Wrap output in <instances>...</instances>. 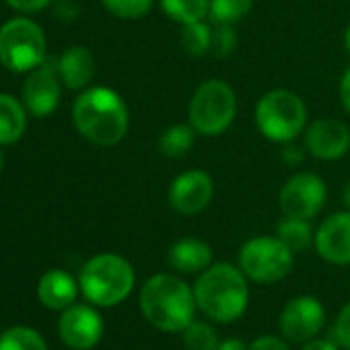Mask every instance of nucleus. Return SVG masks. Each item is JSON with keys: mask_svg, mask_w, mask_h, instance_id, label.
<instances>
[{"mask_svg": "<svg viewBox=\"0 0 350 350\" xmlns=\"http://www.w3.org/2000/svg\"><path fill=\"white\" fill-rule=\"evenodd\" d=\"M336 340L340 346H344L346 350H350V303L344 305V309L340 311L338 319H336Z\"/></svg>", "mask_w": 350, "mask_h": 350, "instance_id": "nucleus-29", "label": "nucleus"}, {"mask_svg": "<svg viewBox=\"0 0 350 350\" xmlns=\"http://www.w3.org/2000/svg\"><path fill=\"white\" fill-rule=\"evenodd\" d=\"M60 101V83L52 66H38L25 81L23 105L36 118L50 116Z\"/></svg>", "mask_w": 350, "mask_h": 350, "instance_id": "nucleus-15", "label": "nucleus"}, {"mask_svg": "<svg viewBox=\"0 0 350 350\" xmlns=\"http://www.w3.org/2000/svg\"><path fill=\"white\" fill-rule=\"evenodd\" d=\"M101 3L111 15L120 19H140L152 7V0H101Z\"/></svg>", "mask_w": 350, "mask_h": 350, "instance_id": "nucleus-27", "label": "nucleus"}, {"mask_svg": "<svg viewBox=\"0 0 350 350\" xmlns=\"http://www.w3.org/2000/svg\"><path fill=\"white\" fill-rule=\"evenodd\" d=\"M344 42H346V50L350 52V25H348V29H346V38H344Z\"/></svg>", "mask_w": 350, "mask_h": 350, "instance_id": "nucleus-37", "label": "nucleus"}, {"mask_svg": "<svg viewBox=\"0 0 350 350\" xmlns=\"http://www.w3.org/2000/svg\"><path fill=\"white\" fill-rule=\"evenodd\" d=\"M340 99H342L344 109L350 113V68L344 72V77L340 81Z\"/></svg>", "mask_w": 350, "mask_h": 350, "instance_id": "nucleus-32", "label": "nucleus"}, {"mask_svg": "<svg viewBox=\"0 0 350 350\" xmlns=\"http://www.w3.org/2000/svg\"><path fill=\"white\" fill-rule=\"evenodd\" d=\"M237 48V33L233 25H217L211 38V54L217 58H227L235 52Z\"/></svg>", "mask_w": 350, "mask_h": 350, "instance_id": "nucleus-28", "label": "nucleus"}, {"mask_svg": "<svg viewBox=\"0 0 350 350\" xmlns=\"http://www.w3.org/2000/svg\"><path fill=\"white\" fill-rule=\"evenodd\" d=\"M325 202V184L315 173H297L280 190V208L293 219H313Z\"/></svg>", "mask_w": 350, "mask_h": 350, "instance_id": "nucleus-9", "label": "nucleus"}, {"mask_svg": "<svg viewBox=\"0 0 350 350\" xmlns=\"http://www.w3.org/2000/svg\"><path fill=\"white\" fill-rule=\"evenodd\" d=\"M307 150L323 161L340 159L350 148V128L340 120L321 118L313 122L305 136Z\"/></svg>", "mask_w": 350, "mask_h": 350, "instance_id": "nucleus-13", "label": "nucleus"}, {"mask_svg": "<svg viewBox=\"0 0 350 350\" xmlns=\"http://www.w3.org/2000/svg\"><path fill=\"white\" fill-rule=\"evenodd\" d=\"M184 336V344L188 350H217L221 340H219V332L206 323V321H192L184 327L182 332Z\"/></svg>", "mask_w": 350, "mask_h": 350, "instance_id": "nucleus-25", "label": "nucleus"}, {"mask_svg": "<svg viewBox=\"0 0 350 350\" xmlns=\"http://www.w3.org/2000/svg\"><path fill=\"white\" fill-rule=\"evenodd\" d=\"M77 293H79L77 280L64 270L46 272L38 284V297H40L42 305H46L48 309H54V311L70 307L77 299Z\"/></svg>", "mask_w": 350, "mask_h": 350, "instance_id": "nucleus-17", "label": "nucleus"}, {"mask_svg": "<svg viewBox=\"0 0 350 350\" xmlns=\"http://www.w3.org/2000/svg\"><path fill=\"white\" fill-rule=\"evenodd\" d=\"M247 350H288V346L276 336H260L247 346Z\"/></svg>", "mask_w": 350, "mask_h": 350, "instance_id": "nucleus-30", "label": "nucleus"}, {"mask_svg": "<svg viewBox=\"0 0 350 350\" xmlns=\"http://www.w3.org/2000/svg\"><path fill=\"white\" fill-rule=\"evenodd\" d=\"M276 237H278L284 245H288L293 252H303V250H307V247L311 245L313 233H311L309 221L286 217V219L278 225Z\"/></svg>", "mask_w": 350, "mask_h": 350, "instance_id": "nucleus-22", "label": "nucleus"}, {"mask_svg": "<svg viewBox=\"0 0 350 350\" xmlns=\"http://www.w3.org/2000/svg\"><path fill=\"white\" fill-rule=\"evenodd\" d=\"M254 7V0H211L208 17L217 25H233Z\"/></svg>", "mask_w": 350, "mask_h": 350, "instance_id": "nucleus-24", "label": "nucleus"}, {"mask_svg": "<svg viewBox=\"0 0 350 350\" xmlns=\"http://www.w3.org/2000/svg\"><path fill=\"white\" fill-rule=\"evenodd\" d=\"M46 58V36L31 19H11L0 27V62L13 72L42 66Z\"/></svg>", "mask_w": 350, "mask_h": 350, "instance_id": "nucleus-7", "label": "nucleus"}, {"mask_svg": "<svg viewBox=\"0 0 350 350\" xmlns=\"http://www.w3.org/2000/svg\"><path fill=\"white\" fill-rule=\"evenodd\" d=\"M167 262L175 272H182V274L204 272L213 264V250L202 239L186 237L171 245L167 254Z\"/></svg>", "mask_w": 350, "mask_h": 350, "instance_id": "nucleus-16", "label": "nucleus"}, {"mask_svg": "<svg viewBox=\"0 0 350 350\" xmlns=\"http://www.w3.org/2000/svg\"><path fill=\"white\" fill-rule=\"evenodd\" d=\"M27 128L25 105L11 95L0 93V144L17 142Z\"/></svg>", "mask_w": 350, "mask_h": 350, "instance_id": "nucleus-19", "label": "nucleus"}, {"mask_svg": "<svg viewBox=\"0 0 350 350\" xmlns=\"http://www.w3.org/2000/svg\"><path fill=\"white\" fill-rule=\"evenodd\" d=\"M0 350H48V344L36 329L17 325L0 336Z\"/></svg>", "mask_w": 350, "mask_h": 350, "instance_id": "nucleus-23", "label": "nucleus"}, {"mask_svg": "<svg viewBox=\"0 0 350 350\" xmlns=\"http://www.w3.org/2000/svg\"><path fill=\"white\" fill-rule=\"evenodd\" d=\"M194 138H196L194 126H186V124L169 126L159 136V150L169 159H180L192 150Z\"/></svg>", "mask_w": 350, "mask_h": 350, "instance_id": "nucleus-20", "label": "nucleus"}, {"mask_svg": "<svg viewBox=\"0 0 350 350\" xmlns=\"http://www.w3.org/2000/svg\"><path fill=\"white\" fill-rule=\"evenodd\" d=\"M211 38H213V29L202 23H186L182 27V46L190 56H204L211 52Z\"/></svg>", "mask_w": 350, "mask_h": 350, "instance_id": "nucleus-26", "label": "nucleus"}, {"mask_svg": "<svg viewBox=\"0 0 350 350\" xmlns=\"http://www.w3.org/2000/svg\"><path fill=\"white\" fill-rule=\"evenodd\" d=\"M315 247L329 264H350V213H336L327 217L315 233Z\"/></svg>", "mask_w": 350, "mask_h": 350, "instance_id": "nucleus-14", "label": "nucleus"}, {"mask_svg": "<svg viewBox=\"0 0 350 350\" xmlns=\"http://www.w3.org/2000/svg\"><path fill=\"white\" fill-rule=\"evenodd\" d=\"M282 159H284L288 165H297V163L303 161V152H301L299 148H295V146H288V148L282 152Z\"/></svg>", "mask_w": 350, "mask_h": 350, "instance_id": "nucleus-35", "label": "nucleus"}, {"mask_svg": "<svg viewBox=\"0 0 350 350\" xmlns=\"http://www.w3.org/2000/svg\"><path fill=\"white\" fill-rule=\"evenodd\" d=\"M342 198H344V204L350 208V182L346 184V188H344V196H342Z\"/></svg>", "mask_w": 350, "mask_h": 350, "instance_id": "nucleus-36", "label": "nucleus"}, {"mask_svg": "<svg viewBox=\"0 0 350 350\" xmlns=\"http://www.w3.org/2000/svg\"><path fill=\"white\" fill-rule=\"evenodd\" d=\"M247 276L231 264L208 266L194 286L198 309L213 321L229 323L239 319L250 303Z\"/></svg>", "mask_w": 350, "mask_h": 350, "instance_id": "nucleus-3", "label": "nucleus"}, {"mask_svg": "<svg viewBox=\"0 0 350 350\" xmlns=\"http://www.w3.org/2000/svg\"><path fill=\"white\" fill-rule=\"evenodd\" d=\"M3 167H5V154H3V150H0V171H3Z\"/></svg>", "mask_w": 350, "mask_h": 350, "instance_id": "nucleus-38", "label": "nucleus"}, {"mask_svg": "<svg viewBox=\"0 0 350 350\" xmlns=\"http://www.w3.org/2000/svg\"><path fill=\"white\" fill-rule=\"evenodd\" d=\"M307 122V107L303 99L291 91H270L256 107V124L260 132L272 142H291Z\"/></svg>", "mask_w": 350, "mask_h": 350, "instance_id": "nucleus-6", "label": "nucleus"}, {"mask_svg": "<svg viewBox=\"0 0 350 350\" xmlns=\"http://www.w3.org/2000/svg\"><path fill=\"white\" fill-rule=\"evenodd\" d=\"M237 97L229 83L211 79L202 83L190 101V124L204 136L223 134L235 120Z\"/></svg>", "mask_w": 350, "mask_h": 350, "instance_id": "nucleus-5", "label": "nucleus"}, {"mask_svg": "<svg viewBox=\"0 0 350 350\" xmlns=\"http://www.w3.org/2000/svg\"><path fill=\"white\" fill-rule=\"evenodd\" d=\"M217 350H247V344L239 338H229V340L221 342Z\"/></svg>", "mask_w": 350, "mask_h": 350, "instance_id": "nucleus-34", "label": "nucleus"}, {"mask_svg": "<svg viewBox=\"0 0 350 350\" xmlns=\"http://www.w3.org/2000/svg\"><path fill=\"white\" fill-rule=\"evenodd\" d=\"M7 3L21 13H38L50 5V0H7Z\"/></svg>", "mask_w": 350, "mask_h": 350, "instance_id": "nucleus-31", "label": "nucleus"}, {"mask_svg": "<svg viewBox=\"0 0 350 350\" xmlns=\"http://www.w3.org/2000/svg\"><path fill=\"white\" fill-rule=\"evenodd\" d=\"M239 268L254 282H278L293 270V250L278 237H254L239 252Z\"/></svg>", "mask_w": 350, "mask_h": 350, "instance_id": "nucleus-8", "label": "nucleus"}, {"mask_svg": "<svg viewBox=\"0 0 350 350\" xmlns=\"http://www.w3.org/2000/svg\"><path fill=\"white\" fill-rule=\"evenodd\" d=\"M58 332L66 346L75 350H89L97 346L103 336V319L93 307L70 305L60 317Z\"/></svg>", "mask_w": 350, "mask_h": 350, "instance_id": "nucleus-12", "label": "nucleus"}, {"mask_svg": "<svg viewBox=\"0 0 350 350\" xmlns=\"http://www.w3.org/2000/svg\"><path fill=\"white\" fill-rule=\"evenodd\" d=\"M303 350H338V346L329 340H311L303 346Z\"/></svg>", "mask_w": 350, "mask_h": 350, "instance_id": "nucleus-33", "label": "nucleus"}, {"mask_svg": "<svg viewBox=\"0 0 350 350\" xmlns=\"http://www.w3.org/2000/svg\"><path fill=\"white\" fill-rule=\"evenodd\" d=\"M161 9L173 21L186 25L208 17L211 0H161Z\"/></svg>", "mask_w": 350, "mask_h": 350, "instance_id": "nucleus-21", "label": "nucleus"}, {"mask_svg": "<svg viewBox=\"0 0 350 350\" xmlns=\"http://www.w3.org/2000/svg\"><path fill=\"white\" fill-rule=\"evenodd\" d=\"M72 120L83 138L99 146L118 144L130 124L124 99L107 87H93L81 93L72 105Z\"/></svg>", "mask_w": 350, "mask_h": 350, "instance_id": "nucleus-2", "label": "nucleus"}, {"mask_svg": "<svg viewBox=\"0 0 350 350\" xmlns=\"http://www.w3.org/2000/svg\"><path fill=\"white\" fill-rule=\"evenodd\" d=\"M215 194V182L206 171L192 169L173 180L169 188V204L171 208L184 215V217H194L202 213Z\"/></svg>", "mask_w": 350, "mask_h": 350, "instance_id": "nucleus-10", "label": "nucleus"}, {"mask_svg": "<svg viewBox=\"0 0 350 350\" xmlns=\"http://www.w3.org/2000/svg\"><path fill=\"white\" fill-rule=\"evenodd\" d=\"M323 305L313 297H295L280 313V332L291 342L311 340L323 325Z\"/></svg>", "mask_w": 350, "mask_h": 350, "instance_id": "nucleus-11", "label": "nucleus"}, {"mask_svg": "<svg viewBox=\"0 0 350 350\" xmlns=\"http://www.w3.org/2000/svg\"><path fill=\"white\" fill-rule=\"evenodd\" d=\"M196 307L194 291L173 274H154L140 291V311L161 332H184L194 321Z\"/></svg>", "mask_w": 350, "mask_h": 350, "instance_id": "nucleus-1", "label": "nucleus"}, {"mask_svg": "<svg viewBox=\"0 0 350 350\" xmlns=\"http://www.w3.org/2000/svg\"><path fill=\"white\" fill-rule=\"evenodd\" d=\"M58 72L68 89H83L95 75V58L91 50L83 46L68 48L58 62Z\"/></svg>", "mask_w": 350, "mask_h": 350, "instance_id": "nucleus-18", "label": "nucleus"}, {"mask_svg": "<svg viewBox=\"0 0 350 350\" xmlns=\"http://www.w3.org/2000/svg\"><path fill=\"white\" fill-rule=\"evenodd\" d=\"M81 288L93 305L113 307L132 293L134 268L118 254H99L83 266Z\"/></svg>", "mask_w": 350, "mask_h": 350, "instance_id": "nucleus-4", "label": "nucleus"}]
</instances>
